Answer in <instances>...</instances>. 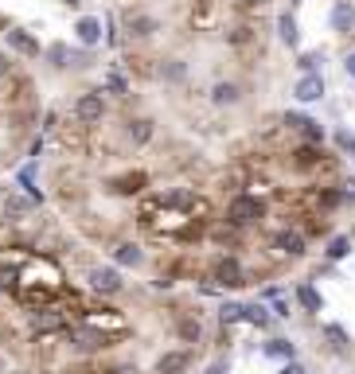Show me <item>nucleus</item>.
Listing matches in <instances>:
<instances>
[{
	"instance_id": "1",
	"label": "nucleus",
	"mask_w": 355,
	"mask_h": 374,
	"mask_svg": "<svg viewBox=\"0 0 355 374\" xmlns=\"http://www.w3.org/2000/svg\"><path fill=\"white\" fill-rule=\"evenodd\" d=\"M262 218H266V203H262L257 195H250V191L234 195L231 203H227V226H234V230L257 226Z\"/></svg>"
},
{
	"instance_id": "2",
	"label": "nucleus",
	"mask_w": 355,
	"mask_h": 374,
	"mask_svg": "<svg viewBox=\"0 0 355 374\" xmlns=\"http://www.w3.org/2000/svg\"><path fill=\"white\" fill-rule=\"evenodd\" d=\"M27 327L36 331V336H62L67 331V312H62V304H39L27 312Z\"/></svg>"
},
{
	"instance_id": "3",
	"label": "nucleus",
	"mask_w": 355,
	"mask_h": 374,
	"mask_svg": "<svg viewBox=\"0 0 355 374\" xmlns=\"http://www.w3.org/2000/svg\"><path fill=\"white\" fill-rule=\"evenodd\" d=\"M62 336L71 339V347L74 351H82V355H94V351H106V347H113L117 339L110 336V331H98V327H67Z\"/></svg>"
},
{
	"instance_id": "4",
	"label": "nucleus",
	"mask_w": 355,
	"mask_h": 374,
	"mask_svg": "<svg viewBox=\"0 0 355 374\" xmlns=\"http://www.w3.org/2000/svg\"><path fill=\"white\" fill-rule=\"evenodd\" d=\"M211 281H219L222 289H242V285H250V277H246V266L238 261L234 254H222L215 266H211Z\"/></svg>"
},
{
	"instance_id": "5",
	"label": "nucleus",
	"mask_w": 355,
	"mask_h": 374,
	"mask_svg": "<svg viewBox=\"0 0 355 374\" xmlns=\"http://www.w3.org/2000/svg\"><path fill=\"white\" fill-rule=\"evenodd\" d=\"M86 285H90V292H98V296H117V292L125 289L122 269L117 266H94L86 273Z\"/></svg>"
},
{
	"instance_id": "6",
	"label": "nucleus",
	"mask_w": 355,
	"mask_h": 374,
	"mask_svg": "<svg viewBox=\"0 0 355 374\" xmlns=\"http://www.w3.org/2000/svg\"><path fill=\"white\" fill-rule=\"evenodd\" d=\"M74 117L82 121V125H98L106 117V97H102V90H86V94L74 97Z\"/></svg>"
},
{
	"instance_id": "7",
	"label": "nucleus",
	"mask_w": 355,
	"mask_h": 374,
	"mask_svg": "<svg viewBox=\"0 0 355 374\" xmlns=\"http://www.w3.org/2000/svg\"><path fill=\"white\" fill-rule=\"evenodd\" d=\"M273 250H277V254H285V257H301L308 250V238L305 234H301V230H277V234H273Z\"/></svg>"
},
{
	"instance_id": "8",
	"label": "nucleus",
	"mask_w": 355,
	"mask_h": 374,
	"mask_svg": "<svg viewBox=\"0 0 355 374\" xmlns=\"http://www.w3.org/2000/svg\"><path fill=\"white\" fill-rule=\"evenodd\" d=\"M285 125L297 129L308 145H320V141H324V125H320L317 117H308V113H285Z\"/></svg>"
},
{
	"instance_id": "9",
	"label": "nucleus",
	"mask_w": 355,
	"mask_h": 374,
	"mask_svg": "<svg viewBox=\"0 0 355 374\" xmlns=\"http://www.w3.org/2000/svg\"><path fill=\"white\" fill-rule=\"evenodd\" d=\"M328 24H332L336 36H352V32H355V4H352V0H336V4H332Z\"/></svg>"
},
{
	"instance_id": "10",
	"label": "nucleus",
	"mask_w": 355,
	"mask_h": 374,
	"mask_svg": "<svg viewBox=\"0 0 355 374\" xmlns=\"http://www.w3.org/2000/svg\"><path fill=\"white\" fill-rule=\"evenodd\" d=\"M110 257H113V266H117V269H141V266H145V254H141V246H137V242H113Z\"/></svg>"
},
{
	"instance_id": "11",
	"label": "nucleus",
	"mask_w": 355,
	"mask_h": 374,
	"mask_svg": "<svg viewBox=\"0 0 355 374\" xmlns=\"http://www.w3.org/2000/svg\"><path fill=\"white\" fill-rule=\"evenodd\" d=\"M293 97L297 102H305V106L320 102V97H324V78H320V74H301L297 86H293Z\"/></svg>"
},
{
	"instance_id": "12",
	"label": "nucleus",
	"mask_w": 355,
	"mask_h": 374,
	"mask_svg": "<svg viewBox=\"0 0 355 374\" xmlns=\"http://www.w3.org/2000/svg\"><path fill=\"white\" fill-rule=\"evenodd\" d=\"M187 366H192V347H184V351L176 347L157 359V374H184Z\"/></svg>"
},
{
	"instance_id": "13",
	"label": "nucleus",
	"mask_w": 355,
	"mask_h": 374,
	"mask_svg": "<svg viewBox=\"0 0 355 374\" xmlns=\"http://www.w3.org/2000/svg\"><path fill=\"white\" fill-rule=\"evenodd\" d=\"M8 47H12V51H24L27 59H39V55H43L39 39L32 36V32H24V27H12V32H8Z\"/></svg>"
},
{
	"instance_id": "14",
	"label": "nucleus",
	"mask_w": 355,
	"mask_h": 374,
	"mask_svg": "<svg viewBox=\"0 0 355 374\" xmlns=\"http://www.w3.org/2000/svg\"><path fill=\"white\" fill-rule=\"evenodd\" d=\"M74 36H78L82 47H98L102 43V20L98 16H82V20L74 24Z\"/></svg>"
},
{
	"instance_id": "15",
	"label": "nucleus",
	"mask_w": 355,
	"mask_h": 374,
	"mask_svg": "<svg viewBox=\"0 0 355 374\" xmlns=\"http://www.w3.org/2000/svg\"><path fill=\"white\" fill-rule=\"evenodd\" d=\"M176 339H180L184 347H196L199 339H203V324H199L196 316H180V320H176Z\"/></svg>"
},
{
	"instance_id": "16",
	"label": "nucleus",
	"mask_w": 355,
	"mask_h": 374,
	"mask_svg": "<svg viewBox=\"0 0 355 374\" xmlns=\"http://www.w3.org/2000/svg\"><path fill=\"white\" fill-rule=\"evenodd\" d=\"M277 36H282L285 47H301V27H297V16L293 12L277 16Z\"/></svg>"
},
{
	"instance_id": "17",
	"label": "nucleus",
	"mask_w": 355,
	"mask_h": 374,
	"mask_svg": "<svg viewBox=\"0 0 355 374\" xmlns=\"http://www.w3.org/2000/svg\"><path fill=\"white\" fill-rule=\"evenodd\" d=\"M242 97V86H234V82H215L211 86V102L215 106H234Z\"/></svg>"
},
{
	"instance_id": "18",
	"label": "nucleus",
	"mask_w": 355,
	"mask_h": 374,
	"mask_svg": "<svg viewBox=\"0 0 355 374\" xmlns=\"http://www.w3.org/2000/svg\"><path fill=\"white\" fill-rule=\"evenodd\" d=\"M297 304H301V308H305V312H320V308H324V296H320L317 292V285H297Z\"/></svg>"
},
{
	"instance_id": "19",
	"label": "nucleus",
	"mask_w": 355,
	"mask_h": 374,
	"mask_svg": "<svg viewBox=\"0 0 355 374\" xmlns=\"http://www.w3.org/2000/svg\"><path fill=\"white\" fill-rule=\"evenodd\" d=\"M125 133H129V141H133L137 148H145L148 141H152V121H148V117H133Z\"/></svg>"
},
{
	"instance_id": "20",
	"label": "nucleus",
	"mask_w": 355,
	"mask_h": 374,
	"mask_svg": "<svg viewBox=\"0 0 355 374\" xmlns=\"http://www.w3.org/2000/svg\"><path fill=\"white\" fill-rule=\"evenodd\" d=\"M320 160H324L320 145H301V148L293 152V164H297V168H317Z\"/></svg>"
},
{
	"instance_id": "21",
	"label": "nucleus",
	"mask_w": 355,
	"mask_h": 374,
	"mask_svg": "<svg viewBox=\"0 0 355 374\" xmlns=\"http://www.w3.org/2000/svg\"><path fill=\"white\" fill-rule=\"evenodd\" d=\"M262 355H266V359H285V362H289L297 355V347L289 343V339H270V343L262 347Z\"/></svg>"
},
{
	"instance_id": "22",
	"label": "nucleus",
	"mask_w": 355,
	"mask_h": 374,
	"mask_svg": "<svg viewBox=\"0 0 355 374\" xmlns=\"http://www.w3.org/2000/svg\"><path fill=\"white\" fill-rule=\"evenodd\" d=\"M242 320L254 327H270V312H266V304H242Z\"/></svg>"
},
{
	"instance_id": "23",
	"label": "nucleus",
	"mask_w": 355,
	"mask_h": 374,
	"mask_svg": "<svg viewBox=\"0 0 355 374\" xmlns=\"http://www.w3.org/2000/svg\"><path fill=\"white\" fill-rule=\"evenodd\" d=\"M320 62H324L320 51H301V55H297V71L301 74H320Z\"/></svg>"
},
{
	"instance_id": "24",
	"label": "nucleus",
	"mask_w": 355,
	"mask_h": 374,
	"mask_svg": "<svg viewBox=\"0 0 355 374\" xmlns=\"http://www.w3.org/2000/svg\"><path fill=\"white\" fill-rule=\"evenodd\" d=\"M16 183H20V187H24L27 195H32V203H39V199H43V195H39V187H36V168H32V164H27V168H20Z\"/></svg>"
},
{
	"instance_id": "25",
	"label": "nucleus",
	"mask_w": 355,
	"mask_h": 374,
	"mask_svg": "<svg viewBox=\"0 0 355 374\" xmlns=\"http://www.w3.org/2000/svg\"><path fill=\"white\" fill-rule=\"evenodd\" d=\"M102 94H117V97L129 94V78H125L122 71H110L106 74V90H102Z\"/></svg>"
},
{
	"instance_id": "26",
	"label": "nucleus",
	"mask_w": 355,
	"mask_h": 374,
	"mask_svg": "<svg viewBox=\"0 0 355 374\" xmlns=\"http://www.w3.org/2000/svg\"><path fill=\"white\" fill-rule=\"evenodd\" d=\"M129 32H133L137 39H145V36L157 32V20H152V16H133V20H129Z\"/></svg>"
},
{
	"instance_id": "27",
	"label": "nucleus",
	"mask_w": 355,
	"mask_h": 374,
	"mask_svg": "<svg viewBox=\"0 0 355 374\" xmlns=\"http://www.w3.org/2000/svg\"><path fill=\"white\" fill-rule=\"evenodd\" d=\"M32 211V203H27L24 195H8V203H4V215L8 218H20V215H27Z\"/></svg>"
},
{
	"instance_id": "28",
	"label": "nucleus",
	"mask_w": 355,
	"mask_h": 374,
	"mask_svg": "<svg viewBox=\"0 0 355 374\" xmlns=\"http://www.w3.org/2000/svg\"><path fill=\"white\" fill-rule=\"evenodd\" d=\"M324 254H328L332 261H343V257L352 254V238H332V242H328V250H324Z\"/></svg>"
},
{
	"instance_id": "29",
	"label": "nucleus",
	"mask_w": 355,
	"mask_h": 374,
	"mask_svg": "<svg viewBox=\"0 0 355 374\" xmlns=\"http://www.w3.org/2000/svg\"><path fill=\"white\" fill-rule=\"evenodd\" d=\"M47 59H51V67H71V51L62 43H55V47H47Z\"/></svg>"
},
{
	"instance_id": "30",
	"label": "nucleus",
	"mask_w": 355,
	"mask_h": 374,
	"mask_svg": "<svg viewBox=\"0 0 355 374\" xmlns=\"http://www.w3.org/2000/svg\"><path fill=\"white\" fill-rule=\"evenodd\" d=\"M219 320H222V324H238V320H242V304H222Z\"/></svg>"
},
{
	"instance_id": "31",
	"label": "nucleus",
	"mask_w": 355,
	"mask_h": 374,
	"mask_svg": "<svg viewBox=\"0 0 355 374\" xmlns=\"http://www.w3.org/2000/svg\"><path fill=\"white\" fill-rule=\"evenodd\" d=\"M324 336H328L332 339V347H347V331H343V327H336V324H328V327H324Z\"/></svg>"
},
{
	"instance_id": "32",
	"label": "nucleus",
	"mask_w": 355,
	"mask_h": 374,
	"mask_svg": "<svg viewBox=\"0 0 355 374\" xmlns=\"http://www.w3.org/2000/svg\"><path fill=\"white\" fill-rule=\"evenodd\" d=\"M187 74V67L180 59H168V67H164V78H172V82H176V78H184Z\"/></svg>"
},
{
	"instance_id": "33",
	"label": "nucleus",
	"mask_w": 355,
	"mask_h": 374,
	"mask_svg": "<svg viewBox=\"0 0 355 374\" xmlns=\"http://www.w3.org/2000/svg\"><path fill=\"white\" fill-rule=\"evenodd\" d=\"M336 145H340L343 152H352V156H355V137L347 133V129H340V133H336Z\"/></svg>"
},
{
	"instance_id": "34",
	"label": "nucleus",
	"mask_w": 355,
	"mask_h": 374,
	"mask_svg": "<svg viewBox=\"0 0 355 374\" xmlns=\"http://www.w3.org/2000/svg\"><path fill=\"white\" fill-rule=\"evenodd\" d=\"M207 374H231V359H227V355H222V359L207 362Z\"/></svg>"
},
{
	"instance_id": "35",
	"label": "nucleus",
	"mask_w": 355,
	"mask_h": 374,
	"mask_svg": "<svg viewBox=\"0 0 355 374\" xmlns=\"http://www.w3.org/2000/svg\"><path fill=\"white\" fill-rule=\"evenodd\" d=\"M106 374H137V366L133 362H117V366H110Z\"/></svg>"
},
{
	"instance_id": "36",
	"label": "nucleus",
	"mask_w": 355,
	"mask_h": 374,
	"mask_svg": "<svg viewBox=\"0 0 355 374\" xmlns=\"http://www.w3.org/2000/svg\"><path fill=\"white\" fill-rule=\"evenodd\" d=\"M282 374H308V371H305V366H301L297 359H289V362L282 366Z\"/></svg>"
},
{
	"instance_id": "37",
	"label": "nucleus",
	"mask_w": 355,
	"mask_h": 374,
	"mask_svg": "<svg viewBox=\"0 0 355 374\" xmlns=\"http://www.w3.org/2000/svg\"><path fill=\"white\" fill-rule=\"evenodd\" d=\"M270 301H273V316H289V304L282 296H270Z\"/></svg>"
},
{
	"instance_id": "38",
	"label": "nucleus",
	"mask_w": 355,
	"mask_h": 374,
	"mask_svg": "<svg viewBox=\"0 0 355 374\" xmlns=\"http://www.w3.org/2000/svg\"><path fill=\"white\" fill-rule=\"evenodd\" d=\"M343 71H347V74H352V78H355V51H352V55H347V59H343Z\"/></svg>"
},
{
	"instance_id": "39",
	"label": "nucleus",
	"mask_w": 355,
	"mask_h": 374,
	"mask_svg": "<svg viewBox=\"0 0 355 374\" xmlns=\"http://www.w3.org/2000/svg\"><path fill=\"white\" fill-rule=\"evenodd\" d=\"M238 4H246V8H257V4H266V0H238Z\"/></svg>"
},
{
	"instance_id": "40",
	"label": "nucleus",
	"mask_w": 355,
	"mask_h": 374,
	"mask_svg": "<svg viewBox=\"0 0 355 374\" xmlns=\"http://www.w3.org/2000/svg\"><path fill=\"white\" fill-rule=\"evenodd\" d=\"M4 74H8V59H4V55H0V78H4Z\"/></svg>"
},
{
	"instance_id": "41",
	"label": "nucleus",
	"mask_w": 355,
	"mask_h": 374,
	"mask_svg": "<svg viewBox=\"0 0 355 374\" xmlns=\"http://www.w3.org/2000/svg\"><path fill=\"white\" fill-rule=\"evenodd\" d=\"M62 4H67V8H78V4H82V0H62Z\"/></svg>"
},
{
	"instance_id": "42",
	"label": "nucleus",
	"mask_w": 355,
	"mask_h": 374,
	"mask_svg": "<svg viewBox=\"0 0 355 374\" xmlns=\"http://www.w3.org/2000/svg\"><path fill=\"white\" fill-rule=\"evenodd\" d=\"M289 4H305V0H289Z\"/></svg>"
},
{
	"instance_id": "43",
	"label": "nucleus",
	"mask_w": 355,
	"mask_h": 374,
	"mask_svg": "<svg viewBox=\"0 0 355 374\" xmlns=\"http://www.w3.org/2000/svg\"><path fill=\"white\" fill-rule=\"evenodd\" d=\"M0 374H4V362H0Z\"/></svg>"
}]
</instances>
